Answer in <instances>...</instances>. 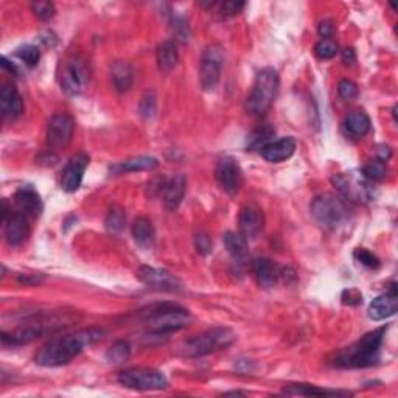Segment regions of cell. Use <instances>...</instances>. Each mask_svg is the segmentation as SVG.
Wrapping results in <instances>:
<instances>
[{
  "label": "cell",
  "mask_w": 398,
  "mask_h": 398,
  "mask_svg": "<svg viewBox=\"0 0 398 398\" xmlns=\"http://www.w3.org/2000/svg\"><path fill=\"white\" fill-rule=\"evenodd\" d=\"M104 330L98 327L78 330L70 335L55 338L41 348L36 355V362L42 367H58L76 358L86 348L97 344L104 336Z\"/></svg>",
  "instance_id": "obj_1"
},
{
  "label": "cell",
  "mask_w": 398,
  "mask_h": 398,
  "mask_svg": "<svg viewBox=\"0 0 398 398\" xmlns=\"http://www.w3.org/2000/svg\"><path fill=\"white\" fill-rule=\"evenodd\" d=\"M386 327L376 329L362 336L357 344L344 348L338 353L335 364L348 369H362L376 364L380 359L383 341H385Z\"/></svg>",
  "instance_id": "obj_2"
},
{
  "label": "cell",
  "mask_w": 398,
  "mask_h": 398,
  "mask_svg": "<svg viewBox=\"0 0 398 398\" xmlns=\"http://www.w3.org/2000/svg\"><path fill=\"white\" fill-rule=\"evenodd\" d=\"M142 317L149 327V331L158 336L186 329L191 322L190 313L174 303L153 305L142 313Z\"/></svg>",
  "instance_id": "obj_3"
},
{
  "label": "cell",
  "mask_w": 398,
  "mask_h": 398,
  "mask_svg": "<svg viewBox=\"0 0 398 398\" xmlns=\"http://www.w3.org/2000/svg\"><path fill=\"white\" fill-rule=\"evenodd\" d=\"M279 86L280 78L277 70L273 67L261 69L257 76H255L251 94H249L246 100L247 112L251 116H261V114H265L271 108L277 94H279Z\"/></svg>",
  "instance_id": "obj_4"
},
{
  "label": "cell",
  "mask_w": 398,
  "mask_h": 398,
  "mask_svg": "<svg viewBox=\"0 0 398 398\" xmlns=\"http://www.w3.org/2000/svg\"><path fill=\"white\" fill-rule=\"evenodd\" d=\"M235 338V333L232 330L217 327V329H210L201 333V335L188 339L187 343L184 344V355L188 358L205 357V355L223 350V348L232 345Z\"/></svg>",
  "instance_id": "obj_5"
},
{
  "label": "cell",
  "mask_w": 398,
  "mask_h": 398,
  "mask_svg": "<svg viewBox=\"0 0 398 398\" xmlns=\"http://www.w3.org/2000/svg\"><path fill=\"white\" fill-rule=\"evenodd\" d=\"M311 215L324 229L335 231L348 218V209L339 196L325 193L313 199Z\"/></svg>",
  "instance_id": "obj_6"
},
{
  "label": "cell",
  "mask_w": 398,
  "mask_h": 398,
  "mask_svg": "<svg viewBox=\"0 0 398 398\" xmlns=\"http://www.w3.org/2000/svg\"><path fill=\"white\" fill-rule=\"evenodd\" d=\"M90 81L89 62L81 56H70L64 61L60 74L61 89L67 95H80L88 89Z\"/></svg>",
  "instance_id": "obj_7"
},
{
  "label": "cell",
  "mask_w": 398,
  "mask_h": 398,
  "mask_svg": "<svg viewBox=\"0 0 398 398\" xmlns=\"http://www.w3.org/2000/svg\"><path fill=\"white\" fill-rule=\"evenodd\" d=\"M333 186L348 201L353 203H369L373 199L372 182L362 173H341L331 177Z\"/></svg>",
  "instance_id": "obj_8"
},
{
  "label": "cell",
  "mask_w": 398,
  "mask_h": 398,
  "mask_svg": "<svg viewBox=\"0 0 398 398\" xmlns=\"http://www.w3.org/2000/svg\"><path fill=\"white\" fill-rule=\"evenodd\" d=\"M118 383L132 390H162L168 386V381L159 371L145 367L126 369L118 373Z\"/></svg>",
  "instance_id": "obj_9"
},
{
  "label": "cell",
  "mask_w": 398,
  "mask_h": 398,
  "mask_svg": "<svg viewBox=\"0 0 398 398\" xmlns=\"http://www.w3.org/2000/svg\"><path fill=\"white\" fill-rule=\"evenodd\" d=\"M224 66V52L218 44H212L203 55L199 69V83L204 90H213L219 83Z\"/></svg>",
  "instance_id": "obj_10"
},
{
  "label": "cell",
  "mask_w": 398,
  "mask_h": 398,
  "mask_svg": "<svg viewBox=\"0 0 398 398\" xmlns=\"http://www.w3.org/2000/svg\"><path fill=\"white\" fill-rule=\"evenodd\" d=\"M75 132V120L69 114H56L47 123V145L52 149L66 148Z\"/></svg>",
  "instance_id": "obj_11"
},
{
  "label": "cell",
  "mask_w": 398,
  "mask_h": 398,
  "mask_svg": "<svg viewBox=\"0 0 398 398\" xmlns=\"http://www.w3.org/2000/svg\"><path fill=\"white\" fill-rule=\"evenodd\" d=\"M215 176L226 193H229L231 196H235L238 193L241 182H243V174H241V168L235 159L231 158V156L219 159L217 163Z\"/></svg>",
  "instance_id": "obj_12"
},
{
  "label": "cell",
  "mask_w": 398,
  "mask_h": 398,
  "mask_svg": "<svg viewBox=\"0 0 398 398\" xmlns=\"http://www.w3.org/2000/svg\"><path fill=\"white\" fill-rule=\"evenodd\" d=\"M137 279L145 283L148 288L158 291H168V293H176L181 289V283L174 275L170 274L165 269L140 266L136 271Z\"/></svg>",
  "instance_id": "obj_13"
},
{
  "label": "cell",
  "mask_w": 398,
  "mask_h": 398,
  "mask_svg": "<svg viewBox=\"0 0 398 398\" xmlns=\"http://www.w3.org/2000/svg\"><path fill=\"white\" fill-rule=\"evenodd\" d=\"M89 165V156L84 153H78L74 158H70V160L66 163L62 173H61V188L67 193H74L78 188H80L84 172Z\"/></svg>",
  "instance_id": "obj_14"
},
{
  "label": "cell",
  "mask_w": 398,
  "mask_h": 398,
  "mask_svg": "<svg viewBox=\"0 0 398 398\" xmlns=\"http://www.w3.org/2000/svg\"><path fill=\"white\" fill-rule=\"evenodd\" d=\"M263 227H265V217H263V212L259 205H245L240 213L241 235L246 240H255L261 233Z\"/></svg>",
  "instance_id": "obj_15"
},
{
  "label": "cell",
  "mask_w": 398,
  "mask_h": 398,
  "mask_svg": "<svg viewBox=\"0 0 398 398\" xmlns=\"http://www.w3.org/2000/svg\"><path fill=\"white\" fill-rule=\"evenodd\" d=\"M398 310V296L395 285L390 287L386 294L378 296L369 305L367 315L372 321H385V319L394 316Z\"/></svg>",
  "instance_id": "obj_16"
},
{
  "label": "cell",
  "mask_w": 398,
  "mask_h": 398,
  "mask_svg": "<svg viewBox=\"0 0 398 398\" xmlns=\"http://www.w3.org/2000/svg\"><path fill=\"white\" fill-rule=\"evenodd\" d=\"M5 240L10 246H19L27 240L30 233V226H28V217L24 213L16 212L5 219Z\"/></svg>",
  "instance_id": "obj_17"
},
{
  "label": "cell",
  "mask_w": 398,
  "mask_h": 398,
  "mask_svg": "<svg viewBox=\"0 0 398 398\" xmlns=\"http://www.w3.org/2000/svg\"><path fill=\"white\" fill-rule=\"evenodd\" d=\"M14 203L18 210L27 217L38 218L42 212V199L32 186L20 187L14 195Z\"/></svg>",
  "instance_id": "obj_18"
},
{
  "label": "cell",
  "mask_w": 398,
  "mask_h": 398,
  "mask_svg": "<svg viewBox=\"0 0 398 398\" xmlns=\"http://www.w3.org/2000/svg\"><path fill=\"white\" fill-rule=\"evenodd\" d=\"M297 144L293 137H283L275 142H271L266 146L260 149L261 158L271 162V163H280L283 160L289 159L291 156L296 153Z\"/></svg>",
  "instance_id": "obj_19"
},
{
  "label": "cell",
  "mask_w": 398,
  "mask_h": 398,
  "mask_svg": "<svg viewBox=\"0 0 398 398\" xmlns=\"http://www.w3.org/2000/svg\"><path fill=\"white\" fill-rule=\"evenodd\" d=\"M42 324L41 322H32L19 327L18 330H14L11 333L4 331L0 338H2V344L4 345H24V344H30L32 341H34L36 338H39L42 335Z\"/></svg>",
  "instance_id": "obj_20"
},
{
  "label": "cell",
  "mask_w": 398,
  "mask_h": 398,
  "mask_svg": "<svg viewBox=\"0 0 398 398\" xmlns=\"http://www.w3.org/2000/svg\"><path fill=\"white\" fill-rule=\"evenodd\" d=\"M0 106H2V114L5 118H18L24 112L22 97H20L16 86L5 84L2 90H0Z\"/></svg>",
  "instance_id": "obj_21"
},
{
  "label": "cell",
  "mask_w": 398,
  "mask_h": 398,
  "mask_svg": "<svg viewBox=\"0 0 398 398\" xmlns=\"http://www.w3.org/2000/svg\"><path fill=\"white\" fill-rule=\"evenodd\" d=\"M187 188V179L184 174H176L165 184V190H163V203L168 210H176L179 207L184 196H186Z\"/></svg>",
  "instance_id": "obj_22"
},
{
  "label": "cell",
  "mask_w": 398,
  "mask_h": 398,
  "mask_svg": "<svg viewBox=\"0 0 398 398\" xmlns=\"http://www.w3.org/2000/svg\"><path fill=\"white\" fill-rule=\"evenodd\" d=\"M252 269L255 277H257L259 285L265 289L275 287V283L280 277L279 268L269 259H255L252 263Z\"/></svg>",
  "instance_id": "obj_23"
},
{
  "label": "cell",
  "mask_w": 398,
  "mask_h": 398,
  "mask_svg": "<svg viewBox=\"0 0 398 398\" xmlns=\"http://www.w3.org/2000/svg\"><path fill=\"white\" fill-rule=\"evenodd\" d=\"M371 118L362 111H353L348 114L343 125L344 132L352 139H362L371 131Z\"/></svg>",
  "instance_id": "obj_24"
},
{
  "label": "cell",
  "mask_w": 398,
  "mask_h": 398,
  "mask_svg": "<svg viewBox=\"0 0 398 398\" xmlns=\"http://www.w3.org/2000/svg\"><path fill=\"white\" fill-rule=\"evenodd\" d=\"M158 159L149 158V156H139L123 162H118L111 167L112 174H123V173H134V172H146L158 167Z\"/></svg>",
  "instance_id": "obj_25"
},
{
  "label": "cell",
  "mask_w": 398,
  "mask_h": 398,
  "mask_svg": "<svg viewBox=\"0 0 398 398\" xmlns=\"http://www.w3.org/2000/svg\"><path fill=\"white\" fill-rule=\"evenodd\" d=\"M132 237L142 249L153 247L156 241V232L153 223L145 217H139L132 224Z\"/></svg>",
  "instance_id": "obj_26"
},
{
  "label": "cell",
  "mask_w": 398,
  "mask_h": 398,
  "mask_svg": "<svg viewBox=\"0 0 398 398\" xmlns=\"http://www.w3.org/2000/svg\"><path fill=\"white\" fill-rule=\"evenodd\" d=\"M156 60H158V66L160 72H170L176 67L177 61H179V52H177V46L173 41H165L158 47L156 52Z\"/></svg>",
  "instance_id": "obj_27"
},
{
  "label": "cell",
  "mask_w": 398,
  "mask_h": 398,
  "mask_svg": "<svg viewBox=\"0 0 398 398\" xmlns=\"http://www.w3.org/2000/svg\"><path fill=\"white\" fill-rule=\"evenodd\" d=\"M111 76H112V84H114V88H116V90L126 92L131 89L134 74H132L131 66L128 62L125 61L114 62V66L111 69Z\"/></svg>",
  "instance_id": "obj_28"
},
{
  "label": "cell",
  "mask_w": 398,
  "mask_h": 398,
  "mask_svg": "<svg viewBox=\"0 0 398 398\" xmlns=\"http://www.w3.org/2000/svg\"><path fill=\"white\" fill-rule=\"evenodd\" d=\"M223 241L227 252L235 260H243L247 255V240L241 233L227 232L224 233Z\"/></svg>",
  "instance_id": "obj_29"
},
{
  "label": "cell",
  "mask_w": 398,
  "mask_h": 398,
  "mask_svg": "<svg viewBox=\"0 0 398 398\" xmlns=\"http://www.w3.org/2000/svg\"><path fill=\"white\" fill-rule=\"evenodd\" d=\"M285 394L288 395H350L348 392H343V390H327V389H319L316 386H310V385H289L288 387H285Z\"/></svg>",
  "instance_id": "obj_30"
},
{
  "label": "cell",
  "mask_w": 398,
  "mask_h": 398,
  "mask_svg": "<svg viewBox=\"0 0 398 398\" xmlns=\"http://www.w3.org/2000/svg\"><path fill=\"white\" fill-rule=\"evenodd\" d=\"M125 223H126L125 210L122 207H118V205H112L104 219L106 229H108L111 233H120L125 229Z\"/></svg>",
  "instance_id": "obj_31"
},
{
  "label": "cell",
  "mask_w": 398,
  "mask_h": 398,
  "mask_svg": "<svg viewBox=\"0 0 398 398\" xmlns=\"http://www.w3.org/2000/svg\"><path fill=\"white\" fill-rule=\"evenodd\" d=\"M130 355H131L130 343L125 339H120L109 347L108 353H106V358H108V361L112 362V364H122V362L130 358Z\"/></svg>",
  "instance_id": "obj_32"
},
{
  "label": "cell",
  "mask_w": 398,
  "mask_h": 398,
  "mask_svg": "<svg viewBox=\"0 0 398 398\" xmlns=\"http://www.w3.org/2000/svg\"><path fill=\"white\" fill-rule=\"evenodd\" d=\"M275 131L274 128H271L269 125H265L255 130L251 136H249L247 140V146L252 149H261L263 146H266L268 144H271V137L274 136Z\"/></svg>",
  "instance_id": "obj_33"
},
{
  "label": "cell",
  "mask_w": 398,
  "mask_h": 398,
  "mask_svg": "<svg viewBox=\"0 0 398 398\" xmlns=\"http://www.w3.org/2000/svg\"><path fill=\"white\" fill-rule=\"evenodd\" d=\"M170 28H172V33L177 41L187 42L190 39V27L187 19L184 16L173 13L172 18H170Z\"/></svg>",
  "instance_id": "obj_34"
},
{
  "label": "cell",
  "mask_w": 398,
  "mask_h": 398,
  "mask_svg": "<svg viewBox=\"0 0 398 398\" xmlns=\"http://www.w3.org/2000/svg\"><path fill=\"white\" fill-rule=\"evenodd\" d=\"M362 174H364L369 181H381L386 177L387 168H386V162H381L378 159H375L372 162H369L367 165L362 168Z\"/></svg>",
  "instance_id": "obj_35"
},
{
  "label": "cell",
  "mask_w": 398,
  "mask_h": 398,
  "mask_svg": "<svg viewBox=\"0 0 398 398\" xmlns=\"http://www.w3.org/2000/svg\"><path fill=\"white\" fill-rule=\"evenodd\" d=\"M139 109H140V116L144 118H153L156 116V111H158V98H156V94L153 90L145 92L144 97L140 100Z\"/></svg>",
  "instance_id": "obj_36"
},
{
  "label": "cell",
  "mask_w": 398,
  "mask_h": 398,
  "mask_svg": "<svg viewBox=\"0 0 398 398\" xmlns=\"http://www.w3.org/2000/svg\"><path fill=\"white\" fill-rule=\"evenodd\" d=\"M315 52L319 60H331L338 53V44L331 38L321 39L316 44Z\"/></svg>",
  "instance_id": "obj_37"
},
{
  "label": "cell",
  "mask_w": 398,
  "mask_h": 398,
  "mask_svg": "<svg viewBox=\"0 0 398 398\" xmlns=\"http://www.w3.org/2000/svg\"><path fill=\"white\" fill-rule=\"evenodd\" d=\"M18 56L28 67H34L41 60V52L36 46H24L18 50Z\"/></svg>",
  "instance_id": "obj_38"
},
{
  "label": "cell",
  "mask_w": 398,
  "mask_h": 398,
  "mask_svg": "<svg viewBox=\"0 0 398 398\" xmlns=\"http://www.w3.org/2000/svg\"><path fill=\"white\" fill-rule=\"evenodd\" d=\"M32 11L38 19L48 20L55 16V5L52 2H46V0H38L32 4Z\"/></svg>",
  "instance_id": "obj_39"
},
{
  "label": "cell",
  "mask_w": 398,
  "mask_h": 398,
  "mask_svg": "<svg viewBox=\"0 0 398 398\" xmlns=\"http://www.w3.org/2000/svg\"><path fill=\"white\" fill-rule=\"evenodd\" d=\"M338 94L345 102H352L358 97V86L350 80H341L338 84Z\"/></svg>",
  "instance_id": "obj_40"
},
{
  "label": "cell",
  "mask_w": 398,
  "mask_h": 398,
  "mask_svg": "<svg viewBox=\"0 0 398 398\" xmlns=\"http://www.w3.org/2000/svg\"><path fill=\"white\" fill-rule=\"evenodd\" d=\"M355 257L361 263V265H364L367 268H378L380 266V260L375 257V255L367 251V249H357L355 251Z\"/></svg>",
  "instance_id": "obj_41"
},
{
  "label": "cell",
  "mask_w": 398,
  "mask_h": 398,
  "mask_svg": "<svg viewBox=\"0 0 398 398\" xmlns=\"http://www.w3.org/2000/svg\"><path fill=\"white\" fill-rule=\"evenodd\" d=\"M196 251L201 255H207L212 252V240L205 232H198L195 235Z\"/></svg>",
  "instance_id": "obj_42"
},
{
  "label": "cell",
  "mask_w": 398,
  "mask_h": 398,
  "mask_svg": "<svg viewBox=\"0 0 398 398\" xmlns=\"http://www.w3.org/2000/svg\"><path fill=\"white\" fill-rule=\"evenodd\" d=\"M245 8V2H237V0H227L221 5V14L224 18H232L237 16L241 10Z\"/></svg>",
  "instance_id": "obj_43"
},
{
  "label": "cell",
  "mask_w": 398,
  "mask_h": 398,
  "mask_svg": "<svg viewBox=\"0 0 398 398\" xmlns=\"http://www.w3.org/2000/svg\"><path fill=\"white\" fill-rule=\"evenodd\" d=\"M343 302L347 305H359L362 302V294L357 289H345L343 293Z\"/></svg>",
  "instance_id": "obj_44"
},
{
  "label": "cell",
  "mask_w": 398,
  "mask_h": 398,
  "mask_svg": "<svg viewBox=\"0 0 398 398\" xmlns=\"http://www.w3.org/2000/svg\"><path fill=\"white\" fill-rule=\"evenodd\" d=\"M319 34H321L322 39H327V38L331 36L333 25H331L330 20H324V22H321V25H319Z\"/></svg>",
  "instance_id": "obj_45"
},
{
  "label": "cell",
  "mask_w": 398,
  "mask_h": 398,
  "mask_svg": "<svg viewBox=\"0 0 398 398\" xmlns=\"http://www.w3.org/2000/svg\"><path fill=\"white\" fill-rule=\"evenodd\" d=\"M343 58H344V62L345 64H353L355 61H357V55H355V50L353 48H344V52H343Z\"/></svg>",
  "instance_id": "obj_46"
},
{
  "label": "cell",
  "mask_w": 398,
  "mask_h": 398,
  "mask_svg": "<svg viewBox=\"0 0 398 398\" xmlns=\"http://www.w3.org/2000/svg\"><path fill=\"white\" fill-rule=\"evenodd\" d=\"M226 395H245L243 392H227Z\"/></svg>",
  "instance_id": "obj_47"
}]
</instances>
